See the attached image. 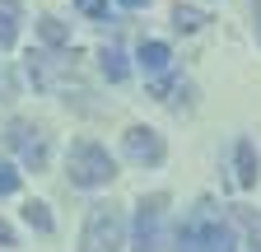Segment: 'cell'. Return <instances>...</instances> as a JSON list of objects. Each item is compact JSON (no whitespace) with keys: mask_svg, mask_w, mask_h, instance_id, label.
<instances>
[{"mask_svg":"<svg viewBox=\"0 0 261 252\" xmlns=\"http://www.w3.org/2000/svg\"><path fill=\"white\" fill-rule=\"evenodd\" d=\"M177 252H238V234L215 210V201H201L177 229Z\"/></svg>","mask_w":261,"mask_h":252,"instance_id":"1","label":"cell"},{"mask_svg":"<svg viewBox=\"0 0 261 252\" xmlns=\"http://www.w3.org/2000/svg\"><path fill=\"white\" fill-rule=\"evenodd\" d=\"M28 80H33V89H42V93H61V98H70V89H75L80 98H89V89L80 84L75 61L56 56V47L28 52Z\"/></svg>","mask_w":261,"mask_h":252,"instance_id":"2","label":"cell"},{"mask_svg":"<svg viewBox=\"0 0 261 252\" xmlns=\"http://www.w3.org/2000/svg\"><path fill=\"white\" fill-rule=\"evenodd\" d=\"M70 182L75 187H108L112 178H117V159L98 145V140H80L75 149H70Z\"/></svg>","mask_w":261,"mask_h":252,"instance_id":"3","label":"cell"},{"mask_svg":"<svg viewBox=\"0 0 261 252\" xmlns=\"http://www.w3.org/2000/svg\"><path fill=\"white\" fill-rule=\"evenodd\" d=\"M121 238H126L121 210L117 206H89L84 234H80V252H121Z\"/></svg>","mask_w":261,"mask_h":252,"instance_id":"4","label":"cell"},{"mask_svg":"<svg viewBox=\"0 0 261 252\" xmlns=\"http://www.w3.org/2000/svg\"><path fill=\"white\" fill-rule=\"evenodd\" d=\"M5 145L23 159V168H33V173H42V168H47L51 145H47V131H42V126H33V121L14 117V121L5 126Z\"/></svg>","mask_w":261,"mask_h":252,"instance_id":"5","label":"cell"},{"mask_svg":"<svg viewBox=\"0 0 261 252\" xmlns=\"http://www.w3.org/2000/svg\"><path fill=\"white\" fill-rule=\"evenodd\" d=\"M163 210H168V196L163 192L140 201V210H136V252H159V243H163Z\"/></svg>","mask_w":261,"mask_h":252,"instance_id":"6","label":"cell"},{"mask_svg":"<svg viewBox=\"0 0 261 252\" xmlns=\"http://www.w3.org/2000/svg\"><path fill=\"white\" fill-rule=\"evenodd\" d=\"M126 145V159L140 164V168H159L163 159H168V145H163V136L154 131V126H130V131L121 136Z\"/></svg>","mask_w":261,"mask_h":252,"instance_id":"7","label":"cell"},{"mask_svg":"<svg viewBox=\"0 0 261 252\" xmlns=\"http://www.w3.org/2000/svg\"><path fill=\"white\" fill-rule=\"evenodd\" d=\"M256 168H261V159H256V145L243 136V140L233 145V182H238V187H256Z\"/></svg>","mask_w":261,"mask_h":252,"instance_id":"8","label":"cell"},{"mask_svg":"<svg viewBox=\"0 0 261 252\" xmlns=\"http://www.w3.org/2000/svg\"><path fill=\"white\" fill-rule=\"evenodd\" d=\"M233 224L243 229V252H261V210L233 206Z\"/></svg>","mask_w":261,"mask_h":252,"instance_id":"9","label":"cell"},{"mask_svg":"<svg viewBox=\"0 0 261 252\" xmlns=\"http://www.w3.org/2000/svg\"><path fill=\"white\" fill-rule=\"evenodd\" d=\"M168 61H173V52L163 47V42H140V66H145V75H163V70H168Z\"/></svg>","mask_w":261,"mask_h":252,"instance_id":"10","label":"cell"},{"mask_svg":"<svg viewBox=\"0 0 261 252\" xmlns=\"http://www.w3.org/2000/svg\"><path fill=\"white\" fill-rule=\"evenodd\" d=\"M149 98H159V103H177V98H191V84L154 75V84H149Z\"/></svg>","mask_w":261,"mask_h":252,"instance_id":"11","label":"cell"},{"mask_svg":"<svg viewBox=\"0 0 261 252\" xmlns=\"http://www.w3.org/2000/svg\"><path fill=\"white\" fill-rule=\"evenodd\" d=\"M98 70H103L112 84H121L126 75H130V66H126V56L117 52V47H103V52H98Z\"/></svg>","mask_w":261,"mask_h":252,"instance_id":"12","label":"cell"},{"mask_svg":"<svg viewBox=\"0 0 261 252\" xmlns=\"http://www.w3.org/2000/svg\"><path fill=\"white\" fill-rule=\"evenodd\" d=\"M210 19H205V10H196V5H177L173 10V28L177 33H196V28H205Z\"/></svg>","mask_w":261,"mask_h":252,"instance_id":"13","label":"cell"},{"mask_svg":"<svg viewBox=\"0 0 261 252\" xmlns=\"http://www.w3.org/2000/svg\"><path fill=\"white\" fill-rule=\"evenodd\" d=\"M38 33H42V42H47V47H70V28H65L61 19H51V14L38 23Z\"/></svg>","mask_w":261,"mask_h":252,"instance_id":"14","label":"cell"},{"mask_svg":"<svg viewBox=\"0 0 261 252\" xmlns=\"http://www.w3.org/2000/svg\"><path fill=\"white\" fill-rule=\"evenodd\" d=\"M23 219H28L38 234H51V229H56V224H51V210H47L42 201H28V206H23Z\"/></svg>","mask_w":261,"mask_h":252,"instance_id":"15","label":"cell"},{"mask_svg":"<svg viewBox=\"0 0 261 252\" xmlns=\"http://www.w3.org/2000/svg\"><path fill=\"white\" fill-rule=\"evenodd\" d=\"M14 33H19V10H0V52L14 47Z\"/></svg>","mask_w":261,"mask_h":252,"instance_id":"16","label":"cell"},{"mask_svg":"<svg viewBox=\"0 0 261 252\" xmlns=\"http://www.w3.org/2000/svg\"><path fill=\"white\" fill-rule=\"evenodd\" d=\"M10 192H19V173L10 164H0V196H10Z\"/></svg>","mask_w":261,"mask_h":252,"instance_id":"17","label":"cell"},{"mask_svg":"<svg viewBox=\"0 0 261 252\" xmlns=\"http://www.w3.org/2000/svg\"><path fill=\"white\" fill-rule=\"evenodd\" d=\"M252 19H256V42H261V0H252Z\"/></svg>","mask_w":261,"mask_h":252,"instance_id":"18","label":"cell"},{"mask_svg":"<svg viewBox=\"0 0 261 252\" xmlns=\"http://www.w3.org/2000/svg\"><path fill=\"white\" fill-rule=\"evenodd\" d=\"M0 243H5V247H14V234H10V224H0Z\"/></svg>","mask_w":261,"mask_h":252,"instance_id":"19","label":"cell"},{"mask_svg":"<svg viewBox=\"0 0 261 252\" xmlns=\"http://www.w3.org/2000/svg\"><path fill=\"white\" fill-rule=\"evenodd\" d=\"M121 5H126V10H140V5H149V0H121Z\"/></svg>","mask_w":261,"mask_h":252,"instance_id":"20","label":"cell"},{"mask_svg":"<svg viewBox=\"0 0 261 252\" xmlns=\"http://www.w3.org/2000/svg\"><path fill=\"white\" fill-rule=\"evenodd\" d=\"M0 10H19V0H0Z\"/></svg>","mask_w":261,"mask_h":252,"instance_id":"21","label":"cell"},{"mask_svg":"<svg viewBox=\"0 0 261 252\" xmlns=\"http://www.w3.org/2000/svg\"><path fill=\"white\" fill-rule=\"evenodd\" d=\"M75 5H84V10H89V5H93V0H75Z\"/></svg>","mask_w":261,"mask_h":252,"instance_id":"22","label":"cell"}]
</instances>
